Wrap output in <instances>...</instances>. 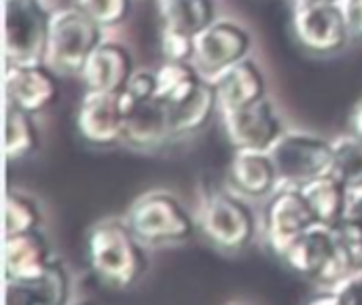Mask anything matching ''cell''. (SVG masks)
<instances>
[{"mask_svg": "<svg viewBox=\"0 0 362 305\" xmlns=\"http://www.w3.org/2000/svg\"><path fill=\"white\" fill-rule=\"evenodd\" d=\"M134 72L136 68L129 49L117 40H102L89 55L81 76L91 91L121 93Z\"/></svg>", "mask_w": 362, "mask_h": 305, "instance_id": "obj_13", "label": "cell"}, {"mask_svg": "<svg viewBox=\"0 0 362 305\" xmlns=\"http://www.w3.org/2000/svg\"><path fill=\"white\" fill-rule=\"evenodd\" d=\"M337 242L339 236L335 227L316 223L310 229H305L301 236H297L280 255V259L299 276L316 282L322 270L327 267L329 259L333 257Z\"/></svg>", "mask_w": 362, "mask_h": 305, "instance_id": "obj_15", "label": "cell"}, {"mask_svg": "<svg viewBox=\"0 0 362 305\" xmlns=\"http://www.w3.org/2000/svg\"><path fill=\"white\" fill-rule=\"evenodd\" d=\"M337 229L354 234V236H362V187L350 189L348 208H346V214H344L341 223L337 225Z\"/></svg>", "mask_w": 362, "mask_h": 305, "instance_id": "obj_31", "label": "cell"}, {"mask_svg": "<svg viewBox=\"0 0 362 305\" xmlns=\"http://www.w3.org/2000/svg\"><path fill=\"white\" fill-rule=\"evenodd\" d=\"M68 299L70 274L57 259L32 278L6 280L8 305H64Z\"/></svg>", "mask_w": 362, "mask_h": 305, "instance_id": "obj_18", "label": "cell"}, {"mask_svg": "<svg viewBox=\"0 0 362 305\" xmlns=\"http://www.w3.org/2000/svg\"><path fill=\"white\" fill-rule=\"evenodd\" d=\"M72 4L102 28H115L123 23L132 11V0H74Z\"/></svg>", "mask_w": 362, "mask_h": 305, "instance_id": "obj_27", "label": "cell"}, {"mask_svg": "<svg viewBox=\"0 0 362 305\" xmlns=\"http://www.w3.org/2000/svg\"><path fill=\"white\" fill-rule=\"evenodd\" d=\"M269 155L276 163L280 185L303 187L305 183L331 172L333 140L312 132L288 130L272 144Z\"/></svg>", "mask_w": 362, "mask_h": 305, "instance_id": "obj_6", "label": "cell"}, {"mask_svg": "<svg viewBox=\"0 0 362 305\" xmlns=\"http://www.w3.org/2000/svg\"><path fill=\"white\" fill-rule=\"evenodd\" d=\"M53 13L42 0H4L6 64L45 62Z\"/></svg>", "mask_w": 362, "mask_h": 305, "instance_id": "obj_5", "label": "cell"}, {"mask_svg": "<svg viewBox=\"0 0 362 305\" xmlns=\"http://www.w3.org/2000/svg\"><path fill=\"white\" fill-rule=\"evenodd\" d=\"M4 87L8 104L32 115H40L51 108L59 96L57 72L45 62L6 64Z\"/></svg>", "mask_w": 362, "mask_h": 305, "instance_id": "obj_11", "label": "cell"}, {"mask_svg": "<svg viewBox=\"0 0 362 305\" xmlns=\"http://www.w3.org/2000/svg\"><path fill=\"white\" fill-rule=\"evenodd\" d=\"M159 47H161L163 59H170V62H193L195 36H191L187 32H180V30H174V28L161 25Z\"/></svg>", "mask_w": 362, "mask_h": 305, "instance_id": "obj_29", "label": "cell"}, {"mask_svg": "<svg viewBox=\"0 0 362 305\" xmlns=\"http://www.w3.org/2000/svg\"><path fill=\"white\" fill-rule=\"evenodd\" d=\"M104 28L78 6L53 11L45 64L57 74H81L93 49L104 40Z\"/></svg>", "mask_w": 362, "mask_h": 305, "instance_id": "obj_3", "label": "cell"}, {"mask_svg": "<svg viewBox=\"0 0 362 305\" xmlns=\"http://www.w3.org/2000/svg\"><path fill=\"white\" fill-rule=\"evenodd\" d=\"M210 81L214 83L221 110L242 108L267 96L265 74L261 66L250 57H244L238 64L225 68Z\"/></svg>", "mask_w": 362, "mask_h": 305, "instance_id": "obj_17", "label": "cell"}, {"mask_svg": "<svg viewBox=\"0 0 362 305\" xmlns=\"http://www.w3.org/2000/svg\"><path fill=\"white\" fill-rule=\"evenodd\" d=\"M53 248L40 229L6 236L4 272L6 280H23L40 274L53 261Z\"/></svg>", "mask_w": 362, "mask_h": 305, "instance_id": "obj_19", "label": "cell"}, {"mask_svg": "<svg viewBox=\"0 0 362 305\" xmlns=\"http://www.w3.org/2000/svg\"><path fill=\"white\" fill-rule=\"evenodd\" d=\"M250 47L252 36L242 23L233 19H216L195 34L193 64L206 79H212L225 68L248 57Z\"/></svg>", "mask_w": 362, "mask_h": 305, "instance_id": "obj_7", "label": "cell"}, {"mask_svg": "<svg viewBox=\"0 0 362 305\" xmlns=\"http://www.w3.org/2000/svg\"><path fill=\"white\" fill-rule=\"evenodd\" d=\"M293 32L299 45L312 53L329 55L350 42L344 13L337 4H320L293 11Z\"/></svg>", "mask_w": 362, "mask_h": 305, "instance_id": "obj_12", "label": "cell"}, {"mask_svg": "<svg viewBox=\"0 0 362 305\" xmlns=\"http://www.w3.org/2000/svg\"><path fill=\"white\" fill-rule=\"evenodd\" d=\"M42 212L38 208V202L25 193L8 191L6 204H4V236L25 234L40 229Z\"/></svg>", "mask_w": 362, "mask_h": 305, "instance_id": "obj_26", "label": "cell"}, {"mask_svg": "<svg viewBox=\"0 0 362 305\" xmlns=\"http://www.w3.org/2000/svg\"><path fill=\"white\" fill-rule=\"evenodd\" d=\"M199 225L210 244L223 253H242L257 234V219L244 195L231 187H212L202 200Z\"/></svg>", "mask_w": 362, "mask_h": 305, "instance_id": "obj_2", "label": "cell"}, {"mask_svg": "<svg viewBox=\"0 0 362 305\" xmlns=\"http://www.w3.org/2000/svg\"><path fill=\"white\" fill-rule=\"evenodd\" d=\"M314 304H341L362 305V267L352 272L348 278L337 282L331 289H322L318 297L312 299Z\"/></svg>", "mask_w": 362, "mask_h": 305, "instance_id": "obj_28", "label": "cell"}, {"mask_svg": "<svg viewBox=\"0 0 362 305\" xmlns=\"http://www.w3.org/2000/svg\"><path fill=\"white\" fill-rule=\"evenodd\" d=\"M314 210L295 185H278V189L267 197L265 204V238L274 255H282L286 246L301 236L305 229L316 225Z\"/></svg>", "mask_w": 362, "mask_h": 305, "instance_id": "obj_8", "label": "cell"}, {"mask_svg": "<svg viewBox=\"0 0 362 305\" xmlns=\"http://www.w3.org/2000/svg\"><path fill=\"white\" fill-rule=\"evenodd\" d=\"M335 174L348 189L362 187V138L358 134H344L333 140V166Z\"/></svg>", "mask_w": 362, "mask_h": 305, "instance_id": "obj_25", "label": "cell"}, {"mask_svg": "<svg viewBox=\"0 0 362 305\" xmlns=\"http://www.w3.org/2000/svg\"><path fill=\"white\" fill-rule=\"evenodd\" d=\"M125 108L121 93L87 89L76 110V132L91 146H115L123 142Z\"/></svg>", "mask_w": 362, "mask_h": 305, "instance_id": "obj_10", "label": "cell"}, {"mask_svg": "<svg viewBox=\"0 0 362 305\" xmlns=\"http://www.w3.org/2000/svg\"><path fill=\"white\" fill-rule=\"evenodd\" d=\"M125 221L148 246L185 242L195 234V219L170 191H151L140 195L129 206Z\"/></svg>", "mask_w": 362, "mask_h": 305, "instance_id": "obj_4", "label": "cell"}, {"mask_svg": "<svg viewBox=\"0 0 362 305\" xmlns=\"http://www.w3.org/2000/svg\"><path fill=\"white\" fill-rule=\"evenodd\" d=\"M172 138L174 132H172L170 104L159 100L157 96L138 102L125 113V127H123L125 144L140 151H151L165 144Z\"/></svg>", "mask_w": 362, "mask_h": 305, "instance_id": "obj_14", "label": "cell"}, {"mask_svg": "<svg viewBox=\"0 0 362 305\" xmlns=\"http://www.w3.org/2000/svg\"><path fill=\"white\" fill-rule=\"evenodd\" d=\"M221 121L233 151H269L284 132L278 110L267 96L242 108L221 110Z\"/></svg>", "mask_w": 362, "mask_h": 305, "instance_id": "obj_9", "label": "cell"}, {"mask_svg": "<svg viewBox=\"0 0 362 305\" xmlns=\"http://www.w3.org/2000/svg\"><path fill=\"white\" fill-rule=\"evenodd\" d=\"M170 110L174 138H187L202 132L212 121L214 113L221 110L214 83L210 79H204L187 100L170 106Z\"/></svg>", "mask_w": 362, "mask_h": 305, "instance_id": "obj_20", "label": "cell"}, {"mask_svg": "<svg viewBox=\"0 0 362 305\" xmlns=\"http://www.w3.org/2000/svg\"><path fill=\"white\" fill-rule=\"evenodd\" d=\"M339 0H291L293 11L295 8H308V6H320V4H337Z\"/></svg>", "mask_w": 362, "mask_h": 305, "instance_id": "obj_33", "label": "cell"}, {"mask_svg": "<svg viewBox=\"0 0 362 305\" xmlns=\"http://www.w3.org/2000/svg\"><path fill=\"white\" fill-rule=\"evenodd\" d=\"M85 253L93 276L112 291L132 289L148 267L144 242L125 219H104L91 225Z\"/></svg>", "mask_w": 362, "mask_h": 305, "instance_id": "obj_1", "label": "cell"}, {"mask_svg": "<svg viewBox=\"0 0 362 305\" xmlns=\"http://www.w3.org/2000/svg\"><path fill=\"white\" fill-rule=\"evenodd\" d=\"M157 79V91L155 96L170 106L187 100L199 83L206 79L193 62H170L163 59V64L155 70Z\"/></svg>", "mask_w": 362, "mask_h": 305, "instance_id": "obj_23", "label": "cell"}, {"mask_svg": "<svg viewBox=\"0 0 362 305\" xmlns=\"http://www.w3.org/2000/svg\"><path fill=\"white\" fill-rule=\"evenodd\" d=\"M229 187L246 200H267L280 185L269 151L238 149L229 161Z\"/></svg>", "mask_w": 362, "mask_h": 305, "instance_id": "obj_16", "label": "cell"}, {"mask_svg": "<svg viewBox=\"0 0 362 305\" xmlns=\"http://www.w3.org/2000/svg\"><path fill=\"white\" fill-rule=\"evenodd\" d=\"M301 191L305 193L318 223L329 225V227H337L341 223L346 208H348L350 189L335 174H331V172L322 174V176L305 183L301 187Z\"/></svg>", "mask_w": 362, "mask_h": 305, "instance_id": "obj_21", "label": "cell"}, {"mask_svg": "<svg viewBox=\"0 0 362 305\" xmlns=\"http://www.w3.org/2000/svg\"><path fill=\"white\" fill-rule=\"evenodd\" d=\"M352 132L362 138V100L356 104V108L352 113Z\"/></svg>", "mask_w": 362, "mask_h": 305, "instance_id": "obj_34", "label": "cell"}, {"mask_svg": "<svg viewBox=\"0 0 362 305\" xmlns=\"http://www.w3.org/2000/svg\"><path fill=\"white\" fill-rule=\"evenodd\" d=\"M157 91V79H155V70H136L129 79V83L125 85V89L121 91V102L125 113L136 106L138 102H144L148 98H153Z\"/></svg>", "mask_w": 362, "mask_h": 305, "instance_id": "obj_30", "label": "cell"}, {"mask_svg": "<svg viewBox=\"0 0 362 305\" xmlns=\"http://www.w3.org/2000/svg\"><path fill=\"white\" fill-rule=\"evenodd\" d=\"M350 42H362V0H339Z\"/></svg>", "mask_w": 362, "mask_h": 305, "instance_id": "obj_32", "label": "cell"}, {"mask_svg": "<svg viewBox=\"0 0 362 305\" xmlns=\"http://www.w3.org/2000/svg\"><path fill=\"white\" fill-rule=\"evenodd\" d=\"M161 25L187 32L191 36L216 21V0H157Z\"/></svg>", "mask_w": 362, "mask_h": 305, "instance_id": "obj_22", "label": "cell"}, {"mask_svg": "<svg viewBox=\"0 0 362 305\" xmlns=\"http://www.w3.org/2000/svg\"><path fill=\"white\" fill-rule=\"evenodd\" d=\"M36 115L21 110L6 102V123H4V153L8 161H19L30 157L38 149V127Z\"/></svg>", "mask_w": 362, "mask_h": 305, "instance_id": "obj_24", "label": "cell"}]
</instances>
